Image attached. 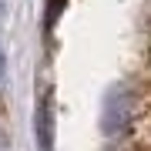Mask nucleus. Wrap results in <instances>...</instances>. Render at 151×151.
<instances>
[{
  "label": "nucleus",
  "mask_w": 151,
  "mask_h": 151,
  "mask_svg": "<svg viewBox=\"0 0 151 151\" xmlns=\"http://www.w3.org/2000/svg\"><path fill=\"white\" fill-rule=\"evenodd\" d=\"M0 67H4V54H0Z\"/></svg>",
  "instance_id": "obj_1"
}]
</instances>
